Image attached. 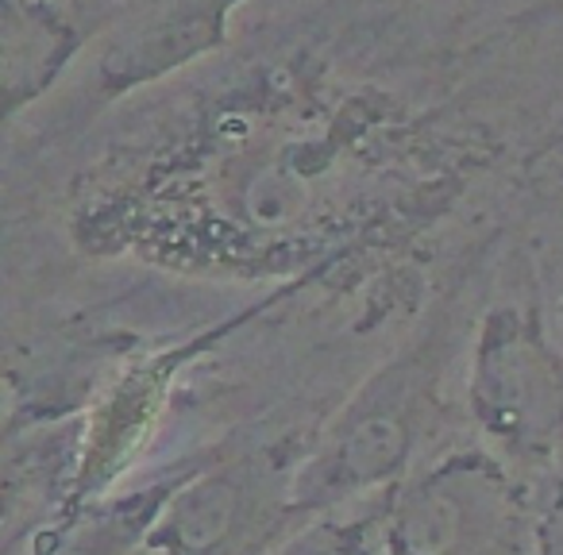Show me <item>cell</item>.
Returning <instances> with one entry per match:
<instances>
[{
	"label": "cell",
	"instance_id": "3957f363",
	"mask_svg": "<svg viewBox=\"0 0 563 555\" xmlns=\"http://www.w3.org/2000/svg\"><path fill=\"white\" fill-rule=\"evenodd\" d=\"M475 424L517 463H548L563 440V359L537 313L490 309L478 324L467 375Z\"/></svg>",
	"mask_w": 563,
	"mask_h": 555
},
{
	"label": "cell",
	"instance_id": "8992f818",
	"mask_svg": "<svg viewBox=\"0 0 563 555\" xmlns=\"http://www.w3.org/2000/svg\"><path fill=\"white\" fill-rule=\"evenodd\" d=\"M86 32L55 0H0V93L4 116L35 104L81 51Z\"/></svg>",
	"mask_w": 563,
	"mask_h": 555
},
{
	"label": "cell",
	"instance_id": "6da1fadb",
	"mask_svg": "<svg viewBox=\"0 0 563 555\" xmlns=\"http://www.w3.org/2000/svg\"><path fill=\"white\" fill-rule=\"evenodd\" d=\"M437 363L406 352L367 378L340 406L290 482V509L329 513L360 493L394 490L417 452L432 409Z\"/></svg>",
	"mask_w": 563,
	"mask_h": 555
},
{
	"label": "cell",
	"instance_id": "9c48e42d",
	"mask_svg": "<svg viewBox=\"0 0 563 555\" xmlns=\"http://www.w3.org/2000/svg\"><path fill=\"white\" fill-rule=\"evenodd\" d=\"M532 555H563V486L537 517V536H532Z\"/></svg>",
	"mask_w": 563,
	"mask_h": 555
},
{
	"label": "cell",
	"instance_id": "7a4b0ae2",
	"mask_svg": "<svg viewBox=\"0 0 563 555\" xmlns=\"http://www.w3.org/2000/svg\"><path fill=\"white\" fill-rule=\"evenodd\" d=\"M537 517L490 452H452L386 493V555H521Z\"/></svg>",
	"mask_w": 563,
	"mask_h": 555
},
{
	"label": "cell",
	"instance_id": "52a82bcc",
	"mask_svg": "<svg viewBox=\"0 0 563 555\" xmlns=\"http://www.w3.org/2000/svg\"><path fill=\"white\" fill-rule=\"evenodd\" d=\"M89 424L55 417V421H32L24 432L9 429L4 447V532L9 547L16 544L20 529L43 506H55L58 493H78L81 463H86Z\"/></svg>",
	"mask_w": 563,
	"mask_h": 555
},
{
	"label": "cell",
	"instance_id": "277c9868",
	"mask_svg": "<svg viewBox=\"0 0 563 555\" xmlns=\"http://www.w3.org/2000/svg\"><path fill=\"white\" fill-rule=\"evenodd\" d=\"M243 0H147L109 40L101 55L104 97H124L228 43V24Z\"/></svg>",
	"mask_w": 563,
	"mask_h": 555
},
{
	"label": "cell",
	"instance_id": "ba28073f",
	"mask_svg": "<svg viewBox=\"0 0 563 555\" xmlns=\"http://www.w3.org/2000/svg\"><path fill=\"white\" fill-rule=\"evenodd\" d=\"M282 555H386V498L355 517H324L282 547Z\"/></svg>",
	"mask_w": 563,
	"mask_h": 555
},
{
	"label": "cell",
	"instance_id": "5b68a950",
	"mask_svg": "<svg viewBox=\"0 0 563 555\" xmlns=\"http://www.w3.org/2000/svg\"><path fill=\"white\" fill-rule=\"evenodd\" d=\"M255 517V478L247 463H212L178 478L158 509L143 555H224Z\"/></svg>",
	"mask_w": 563,
	"mask_h": 555
}]
</instances>
